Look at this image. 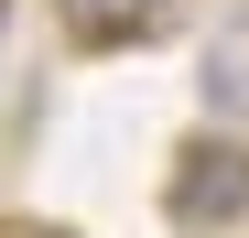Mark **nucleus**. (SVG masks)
Returning a JSON list of instances; mask_svg holds the SVG:
<instances>
[{
	"mask_svg": "<svg viewBox=\"0 0 249 238\" xmlns=\"http://www.w3.org/2000/svg\"><path fill=\"white\" fill-rule=\"evenodd\" d=\"M162 217L174 227H238L249 217V130H195L162 163Z\"/></svg>",
	"mask_w": 249,
	"mask_h": 238,
	"instance_id": "obj_1",
	"label": "nucleus"
},
{
	"mask_svg": "<svg viewBox=\"0 0 249 238\" xmlns=\"http://www.w3.org/2000/svg\"><path fill=\"white\" fill-rule=\"evenodd\" d=\"M54 22L76 54H119V44H152L174 22V0H54Z\"/></svg>",
	"mask_w": 249,
	"mask_h": 238,
	"instance_id": "obj_2",
	"label": "nucleus"
},
{
	"mask_svg": "<svg viewBox=\"0 0 249 238\" xmlns=\"http://www.w3.org/2000/svg\"><path fill=\"white\" fill-rule=\"evenodd\" d=\"M0 54H11V0H0Z\"/></svg>",
	"mask_w": 249,
	"mask_h": 238,
	"instance_id": "obj_3",
	"label": "nucleus"
},
{
	"mask_svg": "<svg viewBox=\"0 0 249 238\" xmlns=\"http://www.w3.org/2000/svg\"><path fill=\"white\" fill-rule=\"evenodd\" d=\"M22 238H65V227H22Z\"/></svg>",
	"mask_w": 249,
	"mask_h": 238,
	"instance_id": "obj_4",
	"label": "nucleus"
}]
</instances>
